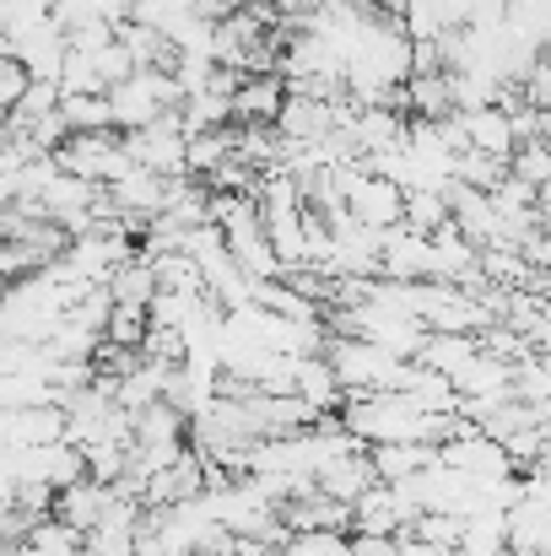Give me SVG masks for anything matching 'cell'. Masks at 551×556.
<instances>
[{
	"label": "cell",
	"instance_id": "7a4b0ae2",
	"mask_svg": "<svg viewBox=\"0 0 551 556\" xmlns=\"http://www.w3.org/2000/svg\"><path fill=\"white\" fill-rule=\"evenodd\" d=\"M341 179H347V211H352L363 227H373V232H395V227H405V189L395 185V179L367 174L363 163L341 168Z\"/></svg>",
	"mask_w": 551,
	"mask_h": 556
},
{
	"label": "cell",
	"instance_id": "5b68a950",
	"mask_svg": "<svg viewBox=\"0 0 551 556\" xmlns=\"http://www.w3.org/2000/svg\"><path fill=\"white\" fill-rule=\"evenodd\" d=\"M460 125H465V147L514 163V152H519V130H514V114H509L503 103H492V109H471V114H460Z\"/></svg>",
	"mask_w": 551,
	"mask_h": 556
},
{
	"label": "cell",
	"instance_id": "6da1fadb",
	"mask_svg": "<svg viewBox=\"0 0 551 556\" xmlns=\"http://www.w3.org/2000/svg\"><path fill=\"white\" fill-rule=\"evenodd\" d=\"M125 152H130L136 168H152L163 179H189V125H184V114H163L158 125L130 130Z\"/></svg>",
	"mask_w": 551,
	"mask_h": 556
},
{
	"label": "cell",
	"instance_id": "52a82bcc",
	"mask_svg": "<svg viewBox=\"0 0 551 556\" xmlns=\"http://www.w3.org/2000/svg\"><path fill=\"white\" fill-rule=\"evenodd\" d=\"M130 22H141V27H152V33H163L174 43L179 33H189L200 22V0H141Z\"/></svg>",
	"mask_w": 551,
	"mask_h": 556
},
{
	"label": "cell",
	"instance_id": "30bf717a",
	"mask_svg": "<svg viewBox=\"0 0 551 556\" xmlns=\"http://www.w3.org/2000/svg\"><path fill=\"white\" fill-rule=\"evenodd\" d=\"M27 92H33V71H27L16 54H0V109H5V114L22 109Z\"/></svg>",
	"mask_w": 551,
	"mask_h": 556
},
{
	"label": "cell",
	"instance_id": "3957f363",
	"mask_svg": "<svg viewBox=\"0 0 551 556\" xmlns=\"http://www.w3.org/2000/svg\"><path fill=\"white\" fill-rule=\"evenodd\" d=\"M0 54H16V60L33 71V81H60V76H65V60H71V33L60 27V16H49V22H38L33 33L5 38Z\"/></svg>",
	"mask_w": 551,
	"mask_h": 556
},
{
	"label": "cell",
	"instance_id": "ba28073f",
	"mask_svg": "<svg viewBox=\"0 0 551 556\" xmlns=\"http://www.w3.org/2000/svg\"><path fill=\"white\" fill-rule=\"evenodd\" d=\"M71 136H98V130H120L114 125V98L109 92H87V98H65L60 103Z\"/></svg>",
	"mask_w": 551,
	"mask_h": 556
},
{
	"label": "cell",
	"instance_id": "277c9868",
	"mask_svg": "<svg viewBox=\"0 0 551 556\" xmlns=\"http://www.w3.org/2000/svg\"><path fill=\"white\" fill-rule=\"evenodd\" d=\"M287 98H292V81L281 71H265V76H249L238 87L233 114H238V125H276L281 109H287Z\"/></svg>",
	"mask_w": 551,
	"mask_h": 556
},
{
	"label": "cell",
	"instance_id": "8992f818",
	"mask_svg": "<svg viewBox=\"0 0 551 556\" xmlns=\"http://www.w3.org/2000/svg\"><path fill=\"white\" fill-rule=\"evenodd\" d=\"M405 103H411V119H449L454 114V76L449 71L411 76L405 81Z\"/></svg>",
	"mask_w": 551,
	"mask_h": 556
},
{
	"label": "cell",
	"instance_id": "9c48e42d",
	"mask_svg": "<svg viewBox=\"0 0 551 556\" xmlns=\"http://www.w3.org/2000/svg\"><path fill=\"white\" fill-rule=\"evenodd\" d=\"M54 5H60V0H0V38H22V33H33L38 22L54 16Z\"/></svg>",
	"mask_w": 551,
	"mask_h": 556
}]
</instances>
